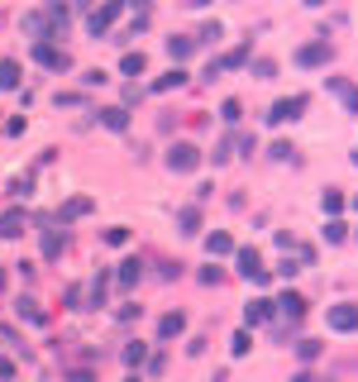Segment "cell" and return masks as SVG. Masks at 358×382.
Instances as JSON below:
<instances>
[{
    "label": "cell",
    "instance_id": "1",
    "mask_svg": "<svg viewBox=\"0 0 358 382\" xmlns=\"http://www.w3.org/2000/svg\"><path fill=\"white\" fill-rule=\"evenodd\" d=\"M196 163H201V148H196V143H172V148H167V167H172V172H192Z\"/></svg>",
    "mask_w": 358,
    "mask_h": 382
},
{
    "label": "cell",
    "instance_id": "2",
    "mask_svg": "<svg viewBox=\"0 0 358 382\" xmlns=\"http://www.w3.org/2000/svg\"><path fill=\"white\" fill-rule=\"evenodd\" d=\"M234 263H239V273L253 277V282H268L263 273V258H258V248H234Z\"/></svg>",
    "mask_w": 358,
    "mask_h": 382
},
{
    "label": "cell",
    "instance_id": "3",
    "mask_svg": "<svg viewBox=\"0 0 358 382\" xmlns=\"http://www.w3.org/2000/svg\"><path fill=\"white\" fill-rule=\"evenodd\" d=\"M296 62H301V67H320V62H330V38L301 43V48H296Z\"/></svg>",
    "mask_w": 358,
    "mask_h": 382
},
{
    "label": "cell",
    "instance_id": "4",
    "mask_svg": "<svg viewBox=\"0 0 358 382\" xmlns=\"http://www.w3.org/2000/svg\"><path fill=\"white\" fill-rule=\"evenodd\" d=\"M330 330H358V306L354 301H339V306H330Z\"/></svg>",
    "mask_w": 358,
    "mask_h": 382
},
{
    "label": "cell",
    "instance_id": "5",
    "mask_svg": "<svg viewBox=\"0 0 358 382\" xmlns=\"http://www.w3.org/2000/svg\"><path fill=\"white\" fill-rule=\"evenodd\" d=\"M120 10H124V0H106V5H101V10H96V15L86 20V24H91V34L101 38V34H106V29L115 24V15H120Z\"/></svg>",
    "mask_w": 358,
    "mask_h": 382
},
{
    "label": "cell",
    "instance_id": "6",
    "mask_svg": "<svg viewBox=\"0 0 358 382\" xmlns=\"http://www.w3.org/2000/svg\"><path fill=\"white\" fill-rule=\"evenodd\" d=\"M306 110V96H292V101H277L273 110H268V125H287V120H296Z\"/></svg>",
    "mask_w": 358,
    "mask_h": 382
},
{
    "label": "cell",
    "instance_id": "7",
    "mask_svg": "<svg viewBox=\"0 0 358 382\" xmlns=\"http://www.w3.org/2000/svg\"><path fill=\"white\" fill-rule=\"evenodd\" d=\"M34 57H38L43 67H53V72H62V67H67V53H57L53 43H43V38L34 43Z\"/></svg>",
    "mask_w": 358,
    "mask_h": 382
},
{
    "label": "cell",
    "instance_id": "8",
    "mask_svg": "<svg viewBox=\"0 0 358 382\" xmlns=\"http://www.w3.org/2000/svg\"><path fill=\"white\" fill-rule=\"evenodd\" d=\"M273 306H282V311H287L292 320H301V316H306V297H301V292H282Z\"/></svg>",
    "mask_w": 358,
    "mask_h": 382
},
{
    "label": "cell",
    "instance_id": "9",
    "mask_svg": "<svg viewBox=\"0 0 358 382\" xmlns=\"http://www.w3.org/2000/svg\"><path fill=\"white\" fill-rule=\"evenodd\" d=\"M15 234H24V211H5L0 215V239H15Z\"/></svg>",
    "mask_w": 358,
    "mask_h": 382
},
{
    "label": "cell",
    "instance_id": "10",
    "mask_svg": "<svg viewBox=\"0 0 358 382\" xmlns=\"http://www.w3.org/2000/svg\"><path fill=\"white\" fill-rule=\"evenodd\" d=\"M330 91H334V96H339V101H344V106L358 115V86H349L344 77H330Z\"/></svg>",
    "mask_w": 358,
    "mask_h": 382
},
{
    "label": "cell",
    "instance_id": "11",
    "mask_svg": "<svg viewBox=\"0 0 358 382\" xmlns=\"http://www.w3.org/2000/svg\"><path fill=\"white\" fill-rule=\"evenodd\" d=\"M101 120H106V129H115V134H120V129H129V110H124V106L101 110Z\"/></svg>",
    "mask_w": 358,
    "mask_h": 382
},
{
    "label": "cell",
    "instance_id": "12",
    "mask_svg": "<svg viewBox=\"0 0 358 382\" xmlns=\"http://www.w3.org/2000/svg\"><path fill=\"white\" fill-rule=\"evenodd\" d=\"M196 53V38H167V57L172 62H187Z\"/></svg>",
    "mask_w": 358,
    "mask_h": 382
},
{
    "label": "cell",
    "instance_id": "13",
    "mask_svg": "<svg viewBox=\"0 0 358 382\" xmlns=\"http://www.w3.org/2000/svg\"><path fill=\"white\" fill-rule=\"evenodd\" d=\"M86 211H91V201H86V196H72V201H67V206H62V211H57V220H62V225H67V220H82Z\"/></svg>",
    "mask_w": 358,
    "mask_h": 382
},
{
    "label": "cell",
    "instance_id": "14",
    "mask_svg": "<svg viewBox=\"0 0 358 382\" xmlns=\"http://www.w3.org/2000/svg\"><path fill=\"white\" fill-rule=\"evenodd\" d=\"M67 248V234L62 229H43V258H57Z\"/></svg>",
    "mask_w": 358,
    "mask_h": 382
},
{
    "label": "cell",
    "instance_id": "15",
    "mask_svg": "<svg viewBox=\"0 0 358 382\" xmlns=\"http://www.w3.org/2000/svg\"><path fill=\"white\" fill-rule=\"evenodd\" d=\"M182 330H187V316H182V311H172V316H163V320H158V334H163V339L182 334Z\"/></svg>",
    "mask_w": 358,
    "mask_h": 382
},
{
    "label": "cell",
    "instance_id": "16",
    "mask_svg": "<svg viewBox=\"0 0 358 382\" xmlns=\"http://www.w3.org/2000/svg\"><path fill=\"white\" fill-rule=\"evenodd\" d=\"M268 316H273V301H248V311H244L248 325H263Z\"/></svg>",
    "mask_w": 358,
    "mask_h": 382
},
{
    "label": "cell",
    "instance_id": "17",
    "mask_svg": "<svg viewBox=\"0 0 358 382\" xmlns=\"http://www.w3.org/2000/svg\"><path fill=\"white\" fill-rule=\"evenodd\" d=\"M177 225H182V234H196V229H201V211H196V206H182V211H177Z\"/></svg>",
    "mask_w": 358,
    "mask_h": 382
},
{
    "label": "cell",
    "instance_id": "18",
    "mask_svg": "<svg viewBox=\"0 0 358 382\" xmlns=\"http://www.w3.org/2000/svg\"><path fill=\"white\" fill-rule=\"evenodd\" d=\"M15 86H20V62L5 57V62H0V91H15Z\"/></svg>",
    "mask_w": 358,
    "mask_h": 382
},
{
    "label": "cell",
    "instance_id": "19",
    "mask_svg": "<svg viewBox=\"0 0 358 382\" xmlns=\"http://www.w3.org/2000/svg\"><path fill=\"white\" fill-rule=\"evenodd\" d=\"M138 273H143V263L138 258H129V263H120V287H134Z\"/></svg>",
    "mask_w": 358,
    "mask_h": 382
},
{
    "label": "cell",
    "instance_id": "20",
    "mask_svg": "<svg viewBox=\"0 0 358 382\" xmlns=\"http://www.w3.org/2000/svg\"><path fill=\"white\" fill-rule=\"evenodd\" d=\"M206 248H210V253H234V239H229L224 229H215V234L206 239Z\"/></svg>",
    "mask_w": 358,
    "mask_h": 382
},
{
    "label": "cell",
    "instance_id": "21",
    "mask_svg": "<svg viewBox=\"0 0 358 382\" xmlns=\"http://www.w3.org/2000/svg\"><path fill=\"white\" fill-rule=\"evenodd\" d=\"M20 316H24L29 325H43V311H38V301H29V297H20Z\"/></svg>",
    "mask_w": 358,
    "mask_h": 382
},
{
    "label": "cell",
    "instance_id": "22",
    "mask_svg": "<svg viewBox=\"0 0 358 382\" xmlns=\"http://www.w3.org/2000/svg\"><path fill=\"white\" fill-rule=\"evenodd\" d=\"M182 82H187V72H182V67H172L167 77H158V82H153V91H172V86H182Z\"/></svg>",
    "mask_w": 358,
    "mask_h": 382
},
{
    "label": "cell",
    "instance_id": "23",
    "mask_svg": "<svg viewBox=\"0 0 358 382\" xmlns=\"http://www.w3.org/2000/svg\"><path fill=\"white\" fill-rule=\"evenodd\" d=\"M320 234H325L330 244H339V239L349 234V225H344V220H325V229H320Z\"/></svg>",
    "mask_w": 358,
    "mask_h": 382
},
{
    "label": "cell",
    "instance_id": "24",
    "mask_svg": "<svg viewBox=\"0 0 358 382\" xmlns=\"http://www.w3.org/2000/svg\"><path fill=\"white\" fill-rule=\"evenodd\" d=\"M120 72L138 77V72H143V53H124V57H120Z\"/></svg>",
    "mask_w": 358,
    "mask_h": 382
},
{
    "label": "cell",
    "instance_id": "25",
    "mask_svg": "<svg viewBox=\"0 0 358 382\" xmlns=\"http://www.w3.org/2000/svg\"><path fill=\"white\" fill-rule=\"evenodd\" d=\"M320 206H325V215H339V211H344V196H339V191H325Z\"/></svg>",
    "mask_w": 358,
    "mask_h": 382
},
{
    "label": "cell",
    "instance_id": "26",
    "mask_svg": "<svg viewBox=\"0 0 358 382\" xmlns=\"http://www.w3.org/2000/svg\"><path fill=\"white\" fill-rule=\"evenodd\" d=\"M273 72H277V67H273V57H258V62H253V77H258V82H268Z\"/></svg>",
    "mask_w": 358,
    "mask_h": 382
},
{
    "label": "cell",
    "instance_id": "27",
    "mask_svg": "<svg viewBox=\"0 0 358 382\" xmlns=\"http://www.w3.org/2000/svg\"><path fill=\"white\" fill-rule=\"evenodd\" d=\"M315 354H320V344H315V339H301V344H296V358H301V363H310Z\"/></svg>",
    "mask_w": 358,
    "mask_h": 382
},
{
    "label": "cell",
    "instance_id": "28",
    "mask_svg": "<svg viewBox=\"0 0 358 382\" xmlns=\"http://www.w3.org/2000/svg\"><path fill=\"white\" fill-rule=\"evenodd\" d=\"M220 120H224V125H239V101H224V106H220Z\"/></svg>",
    "mask_w": 358,
    "mask_h": 382
},
{
    "label": "cell",
    "instance_id": "29",
    "mask_svg": "<svg viewBox=\"0 0 358 382\" xmlns=\"http://www.w3.org/2000/svg\"><path fill=\"white\" fill-rule=\"evenodd\" d=\"M29 191H34V177H15L10 182V196H29Z\"/></svg>",
    "mask_w": 358,
    "mask_h": 382
},
{
    "label": "cell",
    "instance_id": "30",
    "mask_svg": "<svg viewBox=\"0 0 358 382\" xmlns=\"http://www.w3.org/2000/svg\"><path fill=\"white\" fill-rule=\"evenodd\" d=\"M124 239H129V229H124V225H115V229H106V244H124Z\"/></svg>",
    "mask_w": 358,
    "mask_h": 382
},
{
    "label": "cell",
    "instance_id": "31",
    "mask_svg": "<svg viewBox=\"0 0 358 382\" xmlns=\"http://www.w3.org/2000/svg\"><path fill=\"white\" fill-rule=\"evenodd\" d=\"M124 363H143V344H129V349H124Z\"/></svg>",
    "mask_w": 358,
    "mask_h": 382
},
{
    "label": "cell",
    "instance_id": "32",
    "mask_svg": "<svg viewBox=\"0 0 358 382\" xmlns=\"http://www.w3.org/2000/svg\"><path fill=\"white\" fill-rule=\"evenodd\" d=\"M72 382H96V373H86V368H77V373H72Z\"/></svg>",
    "mask_w": 358,
    "mask_h": 382
},
{
    "label": "cell",
    "instance_id": "33",
    "mask_svg": "<svg viewBox=\"0 0 358 382\" xmlns=\"http://www.w3.org/2000/svg\"><path fill=\"white\" fill-rule=\"evenodd\" d=\"M10 373H15V363H10V358H0V378H10Z\"/></svg>",
    "mask_w": 358,
    "mask_h": 382
},
{
    "label": "cell",
    "instance_id": "34",
    "mask_svg": "<svg viewBox=\"0 0 358 382\" xmlns=\"http://www.w3.org/2000/svg\"><path fill=\"white\" fill-rule=\"evenodd\" d=\"M306 5H325V0H306Z\"/></svg>",
    "mask_w": 358,
    "mask_h": 382
},
{
    "label": "cell",
    "instance_id": "35",
    "mask_svg": "<svg viewBox=\"0 0 358 382\" xmlns=\"http://www.w3.org/2000/svg\"><path fill=\"white\" fill-rule=\"evenodd\" d=\"M192 5H210V0H192Z\"/></svg>",
    "mask_w": 358,
    "mask_h": 382
},
{
    "label": "cell",
    "instance_id": "36",
    "mask_svg": "<svg viewBox=\"0 0 358 382\" xmlns=\"http://www.w3.org/2000/svg\"><path fill=\"white\" fill-rule=\"evenodd\" d=\"M124 382H143V378H124Z\"/></svg>",
    "mask_w": 358,
    "mask_h": 382
},
{
    "label": "cell",
    "instance_id": "37",
    "mask_svg": "<svg viewBox=\"0 0 358 382\" xmlns=\"http://www.w3.org/2000/svg\"><path fill=\"white\" fill-rule=\"evenodd\" d=\"M0 287H5V273H0Z\"/></svg>",
    "mask_w": 358,
    "mask_h": 382
},
{
    "label": "cell",
    "instance_id": "38",
    "mask_svg": "<svg viewBox=\"0 0 358 382\" xmlns=\"http://www.w3.org/2000/svg\"><path fill=\"white\" fill-rule=\"evenodd\" d=\"M354 163H358V148H354Z\"/></svg>",
    "mask_w": 358,
    "mask_h": 382
},
{
    "label": "cell",
    "instance_id": "39",
    "mask_svg": "<svg viewBox=\"0 0 358 382\" xmlns=\"http://www.w3.org/2000/svg\"><path fill=\"white\" fill-rule=\"evenodd\" d=\"M215 382H224V378H215Z\"/></svg>",
    "mask_w": 358,
    "mask_h": 382
}]
</instances>
